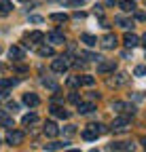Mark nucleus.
Returning <instances> with one entry per match:
<instances>
[{
	"mask_svg": "<svg viewBox=\"0 0 146 152\" xmlns=\"http://www.w3.org/2000/svg\"><path fill=\"white\" fill-rule=\"evenodd\" d=\"M102 133H106V127L104 125H98V123H91V125H87L85 129H83V140H87V142H91V140H98Z\"/></svg>",
	"mask_w": 146,
	"mask_h": 152,
	"instance_id": "nucleus-1",
	"label": "nucleus"
},
{
	"mask_svg": "<svg viewBox=\"0 0 146 152\" xmlns=\"http://www.w3.org/2000/svg\"><path fill=\"white\" fill-rule=\"evenodd\" d=\"M23 131H15V129H11L9 133H7V144L9 146H19L21 142H23Z\"/></svg>",
	"mask_w": 146,
	"mask_h": 152,
	"instance_id": "nucleus-2",
	"label": "nucleus"
},
{
	"mask_svg": "<svg viewBox=\"0 0 146 152\" xmlns=\"http://www.w3.org/2000/svg\"><path fill=\"white\" fill-rule=\"evenodd\" d=\"M129 123H131V118L127 116V114H123V116H117V118L112 121V131H125Z\"/></svg>",
	"mask_w": 146,
	"mask_h": 152,
	"instance_id": "nucleus-3",
	"label": "nucleus"
},
{
	"mask_svg": "<svg viewBox=\"0 0 146 152\" xmlns=\"http://www.w3.org/2000/svg\"><path fill=\"white\" fill-rule=\"evenodd\" d=\"M68 66H70L68 57H59V59H53V64H51V70H53V72H59V74H64V72L68 70Z\"/></svg>",
	"mask_w": 146,
	"mask_h": 152,
	"instance_id": "nucleus-4",
	"label": "nucleus"
},
{
	"mask_svg": "<svg viewBox=\"0 0 146 152\" xmlns=\"http://www.w3.org/2000/svg\"><path fill=\"white\" fill-rule=\"evenodd\" d=\"M112 110H114V112H119V114H121V112H125L127 116H134V112H136V108H134V106L123 104V102H114V104H112Z\"/></svg>",
	"mask_w": 146,
	"mask_h": 152,
	"instance_id": "nucleus-5",
	"label": "nucleus"
},
{
	"mask_svg": "<svg viewBox=\"0 0 146 152\" xmlns=\"http://www.w3.org/2000/svg\"><path fill=\"white\" fill-rule=\"evenodd\" d=\"M114 68H117L114 59H104V61H100V64H98V72H100V74H108V72H114Z\"/></svg>",
	"mask_w": 146,
	"mask_h": 152,
	"instance_id": "nucleus-6",
	"label": "nucleus"
},
{
	"mask_svg": "<svg viewBox=\"0 0 146 152\" xmlns=\"http://www.w3.org/2000/svg\"><path fill=\"white\" fill-rule=\"evenodd\" d=\"M47 40H49V42H53V45H62V42H66V38H64V34H62V32L53 30V32H49V34H47Z\"/></svg>",
	"mask_w": 146,
	"mask_h": 152,
	"instance_id": "nucleus-7",
	"label": "nucleus"
},
{
	"mask_svg": "<svg viewBox=\"0 0 146 152\" xmlns=\"http://www.w3.org/2000/svg\"><path fill=\"white\" fill-rule=\"evenodd\" d=\"M123 42H125V47H127V49H134V47H138V45H140V38H138L136 34H129V32H127V34L123 36Z\"/></svg>",
	"mask_w": 146,
	"mask_h": 152,
	"instance_id": "nucleus-8",
	"label": "nucleus"
},
{
	"mask_svg": "<svg viewBox=\"0 0 146 152\" xmlns=\"http://www.w3.org/2000/svg\"><path fill=\"white\" fill-rule=\"evenodd\" d=\"M23 104H26V106H32V108H36V106L40 104V97H38L36 93H26V95H23Z\"/></svg>",
	"mask_w": 146,
	"mask_h": 152,
	"instance_id": "nucleus-9",
	"label": "nucleus"
},
{
	"mask_svg": "<svg viewBox=\"0 0 146 152\" xmlns=\"http://www.w3.org/2000/svg\"><path fill=\"white\" fill-rule=\"evenodd\" d=\"M9 57L19 61V59H23V57H26V51H23L21 47H11V49H9Z\"/></svg>",
	"mask_w": 146,
	"mask_h": 152,
	"instance_id": "nucleus-10",
	"label": "nucleus"
},
{
	"mask_svg": "<svg viewBox=\"0 0 146 152\" xmlns=\"http://www.w3.org/2000/svg\"><path fill=\"white\" fill-rule=\"evenodd\" d=\"M102 45H104L106 49H114V47H117V36H114V34H106V36L102 38Z\"/></svg>",
	"mask_w": 146,
	"mask_h": 152,
	"instance_id": "nucleus-11",
	"label": "nucleus"
},
{
	"mask_svg": "<svg viewBox=\"0 0 146 152\" xmlns=\"http://www.w3.org/2000/svg\"><path fill=\"white\" fill-rule=\"evenodd\" d=\"M43 131H45V135H47V137H55L57 133H59V129H57V125H55V123H47Z\"/></svg>",
	"mask_w": 146,
	"mask_h": 152,
	"instance_id": "nucleus-12",
	"label": "nucleus"
},
{
	"mask_svg": "<svg viewBox=\"0 0 146 152\" xmlns=\"http://www.w3.org/2000/svg\"><path fill=\"white\" fill-rule=\"evenodd\" d=\"M51 114H53V116H55V118H68V112H66L64 108L55 106V104L51 106Z\"/></svg>",
	"mask_w": 146,
	"mask_h": 152,
	"instance_id": "nucleus-13",
	"label": "nucleus"
},
{
	"mask_svg": "<svg viewBox=\"0 0 146 152\" xmlns=\"http://www.w3.org/2000/svg\"><path fill=\"white\" fill-rule=\"evenodd\" d=\"M119 7H121L125 13H134V11H136V2H134V0H121Z\"/></svg>",
	"mask_w": 146,
	"mask_h": 152,
	"instance_id": "nucleus-14",
	"label": "nucleus"
},
{
	"mask_svg": "<svg viewBox=\"0 0 146 152\" xmlns=\"http://www.w3.org/2000/svg\"><path fill=\"white\" fill-rule=\"evenodd\" d=\"M95 110V104L93 102H89V104H79V114H91V112H93Z\"/></svg>",
	"mask_w": 146,
	"mask_h": 152,
	"instance_id": "nucleus-15",
	"label": "nucleus"
},
{
	"mask_svg": "<svg viewBox=\"0 0 146 152\" xmlns=\"http://www.w3.org/2000/svg\"><path fill=\"white\" fill-rule=\"evenodd\" d=\"M66 146H68V142H51V144H45V150L55 152V150H62V148H66Z\"/></svg>",
	"mask_w": 146,
	"mask_h": 152,
	"instance_id": "nucleus-16",
	"label": "nucleus"
},
{
	"mask_svg": "<svg viewBox=\"0 0 146 152\" xmlns=\"http://www.w3.org/2000/svg\"><path fill=\"white\" fill-rule=\"evenodd\" d=\"M81 40H83L87 47H95V45H98V38H95V36H91V34H83V36H81Z\"/></svg>",
	"mask_w": 146,
	"mask_h": 152,
	"instance_id": "nucleus-17",
	"label": "nucleus"
},
{
	"mask_svg": "<svg viewBox=\"0 0 146 152\" xmlns=\"http://www.w3.org/2000/svg\"><path fill=\"white\" fill-rule=\"evenodd\" d=\"M125 83H127V74H125V72H119L114 78H112V85H114V87H121V85H125Z\"/></svg>",
	"mask_w": 146,
	"mask_h": 152,
	"instance_id": "nucleus-18",
	"label": "nucleus"
},
{
	"mask_svg": "<svg viewBox=\"0 0 146 152\" xmlns=\"http://www.w3.org/2000/svg\"><path fill=\"white\" fill-rule=\"evenodd\" d=\"M0 125H2V127H13V118L9 116L7 112H2V110H0Z\"/></svg>",
	"mask_w": 146,
	"mask_h": 152,
	"instance_id": "nucleus-19",
	"label": "nucleus"
},
{
	"mask_svg": "<svg viewBox=\"0 0 146 152\" xmlns=\"http://www.w3.org/2000/svg\"><path fill=\"white\" fill-rule=\"evenodd\" d=\"M28 40L30 42H40V40H45V34L43 32H30L28 34Z\"/></svg>",
	"mask_w": 146,
	"mask_h": 152,
	"instance_id": "nucleus-20",
	"label": "nucleus"
},
{
	"mask_svg": "<svg viewBox=\"0 0 146 152\" xmlns=\"http://www.w3.org/2000/svg\"><path fill=\"white\" fill-rule=\"evenodd\" d=\"M13 11V2H11V0H0V13H11Z\"/></svg>",
	"mask_w": 146,
	"mask_h": 152,
	"instance_id": "nucleus-21",
	"label": "nucleus"
},
{
	"mask_svg": "<svg viewBox=\"0 0 146 152\" xmlns=\"http://www.w3.org/2000/svg\"><path fill=\"white\" fill-rule=\"evenodd\" d=\"M36 121H38V116H36V114H34V112H30V114H26V116L21 118V123H23L26 127H28V125H34Z\"/></svg>",
	"mask_w": 146,
	"mask_h": 152,
	"instance_id": "nucleus-22",
	"label": "nucleus"
},
{
	"mask_svg": "<svg viewBox=\"0 0 146 152\" xmlns=\"http://www.w3.org/2000/svg\"><path fill=\"white\" fill-rule=\"evenodd\" d=\"M114 21L121 26V28H125V30H129V28H134V21H129V19H125V17H117Z\"/></svg>",
	"mask_w": 146,
	"mask_h": 152,
	"instance_id": "nucleus-23",
	"label": "nucleus"
},
{
	"mask_svg": "<svg viewBox=\"0 0 146 152\" xmlns=\"http://www.w3.org/2000/svg\"><path fill=\"white\" fill-rule=\"evenodd\" d=\"M51 21L64 23V21H68V15H66V13H53V15H51Z\"/></svg>",
	"mask_w": 146,
	"mask_h": 152,
	"instance_id": "nucleus-24",
	"label": "nucleus"
},
{
	"mask_svg": "<svg viewBox=\"0 0 146 152\" xmlns=\"http://www.w3.org/2000/svg\"><path fill=\"white\" fill-rule=\"evenodd\" d=\"M81 57H85V59H91V61H100V59H102L98 53H91V51H83Z\"/></svg>",
	"mask_w": 146,
	"mask_h": 152,
	"instance_id": "nucleus-25",
	"label": "nucleus"
},
{
	"mask_svg": "<svg viewBox=\"0 0 146 152\" xmlns=\"http://www.w3.org/2000/svg\"><path fill=\"white\" fill-rule=\"evenodd\" d=\"M79 80H81V85H85V87H93V83H95V78L93 76H79Z\"/></svg>",
	"mask_w": 146,
	"mask_h": 152,
	"instance_id": "nucleus-26",
	"label": "nucleus"
},
{
	"mask_svg": "<svg viewBox=\"0 0 146 152\" xmlns=\"http://www.w3.org/2000/svg\"><path fill=\"white\" fill-rule=\"evenodd\" d=\"M53 53H55V51H53V47H38V55H40V57H51Z\"/></svg>",
	"mask_w": 146,
	"mask_h": 152,
	"instance_id": "nucleus-27",
	"label": "nucleus"
},
{
	"mask_svg": "<svg viewBox=\"0 0 146 152\" xmlns=\"http://www.w3.org/2000/svg\"><path fill=\"white\" fill-rule=\"evenodd\" d=\"M43 85H45L47 89H51V91H57V89H59V87H57V83H55V80H51V78H45V80H43Z\"/></svg>",
	"mask_w": 146,
	"mask_h": 152,
	"instance_id": "nucleus-28",
	"label": "nucleus"
},
{
	"mask_svg": "<svg viewBox=\"0 0 146 152\" xmlns=\"http://www.w3.org/2000/svg\"><path fill=\"white\" fill-rule=\"evenodd\" d=\"M13 85H17L15 78H0V87H13Z\"/></svg>",
	"mask_w": 146,
	"mask_h": 152,
	"instance_id": "nucleus-29",
	"label": "nucleus"
},
{
	"mask_svg": "<svg viewBox=\"0 0 146 152\" xmlns=\"http://www.w3.org/2000/svg\"><path fill=\"white\" fill-rule=\"evenodd\" d=\"M70 102L79 106V104H81V95H79V93H70Z\"/></svg>",
	"mask_w": 146,
	"mask_h": 152,
	"instance_id": "nucleus-30",
	"label": "nucleus"
},
{
	"mask_svg": "<svg viewBox=\"0 0 146 152\" xmlns=\"http://www.w3.org/2000/svg\"><path fill=\"white\" fill-rule=\"evenodd\" d=\"M134 74H136V76H144V74H146V68H144V66H138V68L134 70Z\"/></svg>",
	"mask_w": 146,
	"mask_h": 152,
	"instance_id": "nucleus-31",
	"label": "nucleus"
},
{
	"mask_svg": "<svg viewBox=\"0 0 146 152\" xmlns=\"http://www.w3.org/2000/svg\"><path fill=\"white\" fill-rule=\"evenodd\" d=\"M85 0H66V4L68 7H79V4H83Z\"/></svg>",
	"mask_w": 146,
	"mask_h": 152,
	"instance_id": "nucleus-32",
	"label": "nucleus"
},
{
	"mask_svg": "<svg viewBox=\"0 0 146 152\" xmlns=\"http://www.w3.org/2000/svg\"><path fill=\"white\" fill-rule=\"evenodd\" d=\"M136 13V19L138 21H146V13H142V11H134Z\"/></svg>",
	"mask_w": 146,
	"mask_h": 152,
	"instance_id": "nucleus-33",
	"label": "nucleus"
},
{
	"mask_svg": "<svg viewBox=\"0 0 146 152\" xmlns=\"http://www.w3.org/2000/svg\"><path fill=\"white\" fill-rule=\"evenodd\" d=\"M30 21H32V23H43V17H40V15H32Z\"/></svg>",
	"mask_w": 146,
	"mask_h": 152,
	"instance_id": "nucleus-34",
	"label": "nucleus"
},
{
	"mask_svg": "<svg viewBox=\"0 0 146 152\" xmlns=\"http://www.w3.org/2000/svg\"><path fill=\"white\" fill-rule=\"evenodd\" d=\"M68 85L70 87H76V85H81V80L79 78H68Z\"/></svg>",
	"mask_w": 146,
	"mask_h": 152,
	"instance_id": "nucleus-35",
	"label": "nucleus"
},
{
	"mask_svg": "<svg viewBox=\"0 0 146 152\" xmlns=\"http://www.w3.org/2000/svg\"><path fill=\"white\" fill-rule=\"evenodd\" d=\"M7 108H9V110H13V112H15V110H17V108H19V104H17V102H9V106H7Z\"/></svg>",
	"mask_w": 146,
	"mask_h": 152,
	"instance_id": "nucleus-36",
	"label": "nucleus"
},
{
	"mask_svg": "<svg viewBox=\"0 0 146 152\" xmlns=\"http://www.w3.org/2000/svg\"><path fill=\"white\" fill-rule=\"evenodd\" d=\"M117 2V0H106V4H114Z\"/></svg>",
	"mask_w": 146,
	"mask_h": 152,
	"instance_id": "nucleus-37",
	"label": "nucleus"
},
{
	"mask_svg": "<svg viewBox=\"0 0 146 152\" xmlns=\"http://www.w3.org/2000/svg\"><path fill=\"white\" fill-rule=\"evenodd\" d=\"M142 42H144V45H146V34H144V36H142Z\"/></svg>",
	"mask_w": 146,
	"mask_h": 152,
	"instance_id": "nucleus-38",
	"label": "nucleus"
},
{
	"mask_svg": "<svg viewBox=\"0 0 146 152\" xmlns=\"http://www.w3.org/2000/svg\"><path fill=\"white\" fill-rule=\"evenodd\" d=\"M142 144H144V148H146V137H142Z\"/></svg>",
	"mask_w": 146,
	"mask_h": 152,
	"instance_id": "nucleus-39",
	"label": "nucleus"
},
{
	"mask_svg": "<svg viewBox=\"0 0 146 152\" xmlns=\"http://www.w3.org/2000/svg\"><path fill=\"white\" fill-rule=\"evenodd\" d=\"M68 152H81V150H68Z\"/></svg>",
	"mask_w": 146,
	"mask_h": 152,
	"instance_id": "nucleus-40",
	"label": "nucleus"
},
{
	"mask_svg": "<svg viewBox=\"0 0 146 152\" xmlns=\"http://www.w3.org/2000/svg\"><path fill=\"white\" fill-rule=\"evenodd\" d=\"M19 2H28V0H19Z\"/></svg>",
	"mask_w": 146,
	"mask_h": 152,
	"instance_id": "nucleus-41",
	"label": "nucleus"
},
{
	"mask_svg": "<svg viewBox=\"0 0 146 152\" xmlns=\"http://www.w3.org/2000/svg\"><path fill=\"white\" fill-rule=\"evenodd\" d=\"M89 152H98V150H89Z\"/></svg>",
	"mask_w": 146,
	"mask_h": 152,
	"instance_id": "nucleus-42",
	"label": "nucleus"
}]
</instances>
